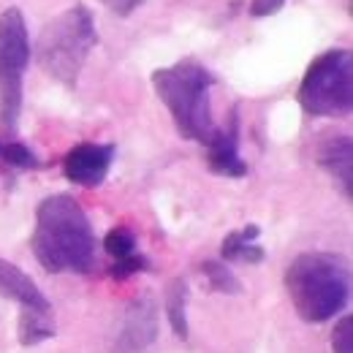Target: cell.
Listing matches in <instances>:
<instances>
[{
  "label": "cell",
  "mask_w": 353,
  "mask_h": 353,
  "mask_svg": "<svg viewBox=\"0 0 353 353\" xmlns=\"http://www.w3.org/2000/svg\"><path fill=\"white\" fill-rule=\"evenodd\" d=\"M30 250L49 274L92 272L98 239L85 207L68 193L46 196L36 210Z\"/></svg>",
  "instance_id": "obj_1"
},
{
  "label": "cell",
  "mask_w": 353,
  "mask_h": 353,
  "mask_svg": "<svg viewBox=\"0 0 353 353\" xmlns=\"http://www.w3.org/2000/svg\"><path fill=\"white\" fill-rule=\"evenodd\" d=\"M285 291L305 323H326L348 305V261L337 253H299L285 269Z\"/></svg>",
  "instance_id": "obj_2"
},
{
  "label": "cell",
  "mask_w": 353,
  "mask_h": 353,
  "mask_svg": "<svg viewBox=\"0 0 353 353\" xmlns=\"http://www.w3.org/2000/svg\"><path fill=\"white\" fill-rule=\"evenodd\" d=\"M212 85H215V74L193 57L176 60L174 65L158 68L152 74V88L161 103L169 109L174 128L182 139L207 144L218 131L210 103Z\"/></svg>",
  "instance_id": "obj_3"
},
{
  "label": "cell",
  "mask_w": 353,
  "mask_h": 353,
  "mask_svg": "<svg viewBox=\"0 0 353 353\" xmlns=\"http://www.w3.org/2000/svg\"><path fill=\"white\" fill-rule=\"evenodd\" d=\"M95 46H98V30H95L92 11L88 6L77 3L46 22L30 54H36L39 68L49 79L74 90Z\"/></svg>",
  "instance_id": "obj_4"
},
{
  "label": "cell",
  "mask_w": 353,
  "mask_h": 353,
  "mask_svg": "<svg viewBox=\"0 0 353 353\" xmlns=\"http://www.w3.org/2000/svg\"><path fill=\"white\" fill-rule=\"evenodd\" d=\"M299 106L307 117H348L353 109V57L348 49H326L305 71Z\"/></svg>",
  "instance_id": "obj_5"
},
{
  "label": "cell",
  "mask_w": 353,
  "mask_h": 353,
  "mask_svg": "<svg viewBox=\"0 0 353 353\" xmlns=\"http://www.w3.org/2000/svg\"><path fill=\"white\" fill-rule=\"evenodd\" d=\"M28 22L17 6L0 14V131L17 136L22 114L25 71L30 65Z\"/></svg>",
  "instance_id": "obj_6"
},
{
  "label": "cell",
  "mask_w": 353,
  "mask_h": 353,
  "mask_svg": "<svg viewBox=\"0 0 353 353\" xmlns=\"http://www.w3.org/2000/svg\"><path fill=\"white\" fill-rule=\"evenodd\" d=\"M114 161V144H98V141H82L71 147L63 158V174L68 182L79 188H98L112 169Z\"/></svg>",
  "instance_id": "obj_7"
},
{
  "label": "cell",
  "mask_w": 353,
  "mask_h": 353,
  "mask_svg": "<svg viewBox=\"0 0 353 353\" xmlns=\"http://www.w3.org/2000/svg\"><path fill=\"white\" fill-rule=\"evenodd\" d=\"M158 337V310L152 299H136L123 312L120 329L114 334L112 353H144Z\"/></svg>",
  "instance_id": "obj_8"
},
{
  "label": "cell",
  "mask_w": 353,
  "mask_h": 353,
  "mask_svg": "<svg viewBox=\"0 0 353 353\" xmlns=\"http://www.w3.org/2000/svg\"><path fill=\"white\" fill-rule=\"evenodd\" d=\"M315 161L326 174L334 179V188L345 201L353 199V141L348 133H321L315 147Z\"/></svg>",
  "instance_id": "obj_9"
},
{
  "label": "cell",
  "mask_w": 353,
  "mask_h": 353,
  "mask_svg": "<svg viewBox=\"0 0 353 353\" xmlns=\"http://www.w3.org/2000/svg\"><path fill=\"white\" fill-rule=\"evenodd\" d=\"M204 147H207V163L215 174L228 176V179H242L248 174V163L239 155V114H236V109L231 112L228 125L218 128Z\"/></svg>",
  "instance_id": "obj_10"
},
{
  "label": "cell",
  "mask_w": 353,
  "mask_h": 353,
  "mask_svg": "<svg viewBox=\"0 0 353 353\" xmlns=\"http://www.w3.org/2000/svg\"><path fill=\"white\" fill-rule=\"evenodd\" d=\"M0 296L3 299H14L17 305L28 310H39V312H52V305L41 294V288L36 285V280L30 274H25L22 269L6 259H0Z\"/></svg>",
  "instance_id": "obj_11"
},
{
  "label": "cell",
  "mask_w": 353,
  "mask_h": 353,
  "mask_svg": "<svg viewBox=\"0 0 353 353\" xmlns=\"http://www.w3.org/2000/svg\"><path fill=\"white\" fill-rule=\"evenodd\" d=\"M259 234H261V228H259L256 223H248L245 228L231 231V234L223 239V245H221L223 264H236V261L250 264V266L261 264L266 253H264V248H261V245H256Z\"/></svg>",
  "instance_id": "obj_12"
},
{
  "label": "cell",
  "mask_w": 353,
  "mask_h": 353,
  "mask_svg": "<svg viewBox=\"0 0 353 353\" xmlns=\"http://www.w3.org/2000/svg\"><path fill=\"white\" fill-rule=\"evenodd\" d=\"M17 334H19V343L25 348H33V345H41L44 340H52L57 332H54V323H52L49 312L22 307L19 323H17Z\"/></svg>",
  "instance_id": "obj_13"
},
{
  "label": "cell",
  "mask_w": 353,
  "mask_h": 353,
  "mask_svg": "<svg viewBox=\"0 0 353 353\" xmlns=\"http://www.w3.org/2000/svg\"><path fill=\"white\" fill-rule=\"evenodd\" d=\"M166 318L179 340H188V283L182 277L172 280L166 291Z\"/></svg>",
  "instance_id": "obj_14"
},
{
  "label": "cell",
  "mask_w": 353,
  "mask_h": 353,
  "mask_svg": "<svg viewBox=\"0 0 353 353\" xmlns=\"http://www.w3.org/2000/svg\"><path fill=\"white\" fill-rule=\"evenodd\" d=\"M199 269H201V274L207 277V285H210L212 291H218V294H231V296L242 294V283H239V277L231 272L228 264H223V261H204Z\"/></svg>",
  "instance_id": "obj_15"
},
{
  "label": "cell",
  "mask_w": 353,
  "mask_h": 353,
  "mask_svg": "<svg viewBox=\"0 0 353 353\" xmlns=\"http://www.w3.org/2000/svg\"><path fill=\"white\" fill-rule=\"evenodd\" d=\"M103 250L120 261V259H128L136 253V234H133L128 225H114L106 236H103Z\"/></svg>",
  "instance_id": "obj_16"
},
{
  "label": "cell",
  "mask_w": 353,
  "mask_h": 353,
  "mask_svg": "<svg viewBox=\"0 0 353 353\" xmlns=\"http://www.w3.org/2000/svg\"><path fill=\"white\" fill-rule=\"evenodd\" d=\"M0 161H6L11 169H22V172H30V169H41L44 163L36 158V152L28 147V144H22V141H8V144H3V152H0Z\"/></svg>",
  "instance_id": "obj_17"
},
{
  "label": "cell",
  "mask_w": 353,
  "mask_h": 353,
  "mask_svg": "<svg viewBox=\"0 0 353 353\" xmlns=\"http://www.w3.org/2000/svg\"><path fill=\"white\" fill-rule=\"evenodd\" d=\"M147 269H150V259L133 253L128 259H120V261H114V264L109 266V274H112L114 280H128V277L139 274V272H147Z\"/></svg>",
  "instance_id": "obj_18"
},
{
  "label": "cell",
  "mask_w": 353,
  "mask_h": 353,
  "mask_svg": "<svg viewBox=\"0 0 353 353\" xmlns=\"http://www.w3.org/2000/svg\"><path fill=\"white\" fill-rule=\"evenodd\" d=\"M332 351L334 353H353V318L343 315L332 332Z\"/></svg>",
  "instance_id": "obj_19"
},
{
  "label": "cell",
  "mask_w": 353,
  "mask_h": 353,
  "mask_svg": "<svg viewBox=\"0 0 353 353\" xmlns=\"http://www.w3.org/2000/svg\"><path fill=\"white\" fill-rule=\"evenodd\" d=\"M283 6H285V0H250L248 11H250V17H256V19H264V17H272V14H277Z\"/></svg>",
  "instance_id": "obj_20"
},
{
  "label": "cell",
  "mask_w": 353,
  "mask_h": 353,
  "mask_svg": "<svg viewBox=\"0 0 353 353\" xmlns=\"http://www.w3.org/2000/svg\"><path fill=\"white\" fill-rule=\"evenodd\" d=\"M98 3H103L112 14H117V17H131L133 11L141 6V0H98Z\"/></svg>",
  "instance_id": "obj_21"
},
{
  "label": "cell",
  "mask_w": 353,
  "mask_h": 353,
  "mask_svg": "<svg viewBox=\"0 0 353 353\" xmlns=\"http://www.w3.org/2000/svg\"><path fill=\"white\" fill-rule=\"evenodd\" d=\"M0 152H3V139H0Z\"/></svg>",
  "instance_id": "obj_22"
}]
</instances>
